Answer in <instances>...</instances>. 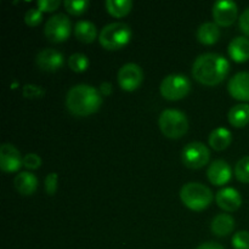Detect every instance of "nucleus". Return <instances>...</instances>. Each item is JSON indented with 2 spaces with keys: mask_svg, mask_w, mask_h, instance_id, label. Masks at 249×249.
Returning <instances> with one entry per match:
<instances>
[{
  "mask_svg": "<svg viewBox=\"0 0 249 249\" xmlns=\"http://www.w3.org/2000/svg\"><path fill=\"white\" fill-rule=\"evenodd\" d=\"M180 198L187 208L201 212L208 208L213 201V192L206 185L199 182H189L180 191Z\"/></svg>",
  "mask_w": 249,
  "mask_h": 249,
  "instance_id": "nucleus-3",
  "label": "nucleus"
},
{
  "mask_svg": "<svg viewBox=\"0 0 249 249\" xmlns=\"http://www.w3.org/2000/svg\"><path fill=\"white\" fill-rule=\"evenodd\" d=\"M22 92H23V96L27 97V99H40L45 94L43 88L36 84H26L23 87Z\"/></svg>",
  "mask_w": 249,
  "mask_h": 249,
  "instance_id": "nucleus-29",
  "label": "nucleus"
},
{
  "mask_svg": "<svg viewBox=\"0 0 249 249\" xmlns=\"http://www.w3.org/2000/svg\"><path fill=\"white\" fill-rule=\"evenodd\" d=\"M65 62V57L55 49H43L36 55V65L46 72H55L60 70Z\"/></svg>",
  "mask_w": 249,
  "mask_h": 249,
  "instance_id": "nucleus-12",
  "label": "nucleus"
},
{
  "mask_svg": "<svg viewBox=\"0 0 249 249\" xmlns=\"http://www.w3.org/2000/svg\"><path fill=\"white\" fill-rule=\"evenodd\" d=\"M102 104L101 92L88 84L74 85L66 96L68 111L78 117H87L99 111Z\"/></svg>",
  "mask_w": 249,
  "mask_h": 249,
  "instance_id": "nucleus-2",
  "label": "nucleus"
},
{
  "mask_svg": "<svg viewBox=\"0 0 249 249\" xmlns=\"http://www.w3.org/2000/svg\"><path fill=\"white\" fill-rule=\"evenodd\" d=\"M65 7L70 14L82 15L89 7L88 0H65Z\"/></svg>",
  "mask_w": 249,
  "mask_h": 249,
  "instance_id": "nucleus-26",
  "label": "nucleus"
},
{
  "mask_svg": "<svg viewBox=\"0 0 249 249\" xmlns=\"http://www.w3.org/2000/svg\"><path fill=\"white\" fill-rule=\"evenodd\" d=\"M196 249H225V248L216 242H206V243H202V245L198 246Z\"/></svg>",
  "mask_w": 249,
  "mask_h": 249,
  "instance_id": "nucleus-35",
  "label": "nucleus"
},
{
  "mask_svg": "<svg viewBox=\"0 0 249 249\" xmlns=\"http://www.w3.org/2000/svg\"><path fill=\"white\" fill-rule=\"evenodd\" d=\"M232 246L235 249H249V232L238 231L232 237Z\"/></svg>",
  "mask_w": 249,
  "mask_h": 249,
  "instance_id": "nucleus-28",
  "label": "nucleus"
},
{
  "mask_svg": "<svg viewBox=\"0 0 249 249\" xmlns=\"http://www.w3.org/2000/svg\"><path fill=\"white\" fill-rule=\"evenodd\" d=\"M74 36L83 43H92L96 39L97 29L90 21H79L74 26Z\"/></svg>",
  "mask_w": 249,
  "mask_h": 249,
  "instance_id": "nucleus-22",
  "label": "nucleus"
},
{
  "mask_svg": "<svg viewBox=\"0 0 249 249\" xmlns=\"http://www.w3.org/2000/svg\"><path fill=\"white\" fill-rule=\"evenodd\" d=\"M160 128L169 139H179L189 129V121L184 112L179 109H165L160 116Z\"/></svg>",
  "mask_w": 249,
  "mask_h": 249,
  "instance_id": "nucleus-5",
  "label": "nucleus"
},
{
  "mask_svg": "<svg viewBox=\"0 0 249 249\" xmlns=\"http://www.w3.org/2000/svg\"><path fill=\"white\" fill-rule=\"evenodd\" d=\"M38 7L41 11H55L60 6V0H38Z\"/></svg>",
  "mask_w": 249,
  "mask_h": 249,
  "instance_id": "nucleus-32",
  "label": "nucleus"
},
{
  "mask_svg": "<svg viewBox=\"0 0 249 249\" xmlns=\"http://www.w3.org/2000/svg\"><path fill=\"white\" fill-rule=\"evenodd\" d=\"M57 174L56 173H50L45 178V191L46 194L53 196L57 191Z\"/></svg>",
  "mask_w": 249,
  "mask_h": 249,
  "instance_id": "nucleus-31",
  "label": "nucleus"
},
{
  "mask_svg": "<svg viewBox=\"0 0 249 249\" xmlns=\"http://www.w3.org/2000/svg\"><path fill=\"white\" fill-rule=\"evenodd\" d=\"M68 66H70V68L73 72H84L88 68V66H89V58L84 53H75L71 55L70 58H68Z\"/></svg>",
  "mask_w": 249,
  "mask_h": 249,
  "instance_id": "nucleus-24",
  "label": "nucleus"
},
{
  "mask_svg": "<svg viewBox=\"0 0 249 249\" xmlns=\"http://www.w3.org/2000/svg\"><path fill=\"white\" fill-rule=\"evenodd\" d=\"M112 89H113V87H112L111 83H107V82H104L101 85H100V89L99 91L101 92L102 95H105V96H108V95H111L112 92Z\"/></svg>",
  "mask_w": 249,
  "mask_h": 249,
  "instance_id": "nucleus-34",
  "label": "nucleus"
},
{
  "mask_svg": "<svg viewBox=\"0 0 249 249\" xmlns=\"http://www.w3.org/2000/svg\"><path fill=\"white\" fill-rule=\"evenodd\" d=\"M72 29L70 18L63 14H57L51 16L45 23L44 33L46 38L53 43H61L68 39Z\"/></svg>",
  "mask_w": 249,
  "mask_h": 249,
  "instance_id": "nucleus-8",
  "label": "nucleus"
},
{
  "mask_svg": "<svg viewBox=\"0 0 249 249\" xmlns=\"http://www.w3.org/2000/svg\"><path fill=\"white\" fill-rule=\"evenodd\" d=\"M41 18H43V11L39 9H34V7L29 9L24 15V22L29 27L38 26L41 22Z\"/></svg>",
  "mask_w": 249,
  "mask_h": 249,
  "instance_id": "nucleus-27",
  "label": "nucleus"
},
{
  "mask_svg": "<svg viewBox=\"0 0 249 249\" xmlns=\"http://www.w3.org/2000/svg\"><path fill=\"white\" fill-rule=\"evenodd\" d=\"M220 38V29L214 22H206L197 29V39L204 45L215 44Z\"/></svg>",
  "mask_w": 249,
  "mask_h": 249,
  "instance_id": "nucleus-19",
  "label": "nucleus"
},
{
  "mask_svg": "<svg viewBox=\"0 0 249 249\" xmlns=\"http://www.w3.org/2000/svg\"><path fill=\"white\" fill-rule=\"evenodd\" d=\"M130 39V27L123 22H113L107 24L99 34L100 44L107 50H119L128 45Z\"/></svg>",
  "mask_w": 249,
  "mask_h": 249,
  "instance_id": "nucleus-4",
  "label": "nucleus"
},
{
  "mask_svg": "<svg viewBox=\"0 0 249 249\" xmlns=\"http://www.w3.org/2000/svg\"><path fill=\"white\" fill-rule=\"evenodd\" d=\"M181 158L184 164L191 169H199L209 162L211 152L202 142H190L182 148Z\"/></svg>",
  "mask_w": 249,
  "mask_h": 249,
  "instance_id": "nucleus-7",
  "label": "nucleus"
},
{
  "mask_svg": "<svg viewBox=\"0 0 249 249\" xmlns=\"http://www.w3.org/2000/svg\"><path fill=\"white\" fill-rule=\"evenodd\" d=\"M231 96L240 101H249V72H238L230 79L228 85Z\"/></svg>",
  "mask_w": 249,
  "mask_h": 249,
  "instance_id": "nucleus-13",
  "label": "nucleus"
},
{
  "mask_svg": "<svg viewBox=\"0 0 249 249\" xmlns=\"http://www.w3.org/2000/svg\"><path fill=\"white\" fill-rule=\"evenodd\" d=\"M231 141H232V134L229 129L223 126L214 129L209 135V145L215 151H223L228 148Z\"/></svg>",
  "mask_w": 249,
  "mask_h": 249,
  "instance_id": "nucleus-20",
  "label": "nucleus"
},
{
  "mask_svg": "<svg viewBox=\"0 0 249 249\" xmlns=\"http://www.w3.org/2000/svg\"><path fill=\"white\" fill-rule=\"evenodd\" d=\"M240 28L243 33L249 36V7H247L240 16Z\"/></svg>",
  "mask_w": 249,
  "mask_h": 249,
  "instance_id": "nucleus-33",
  "label": "nucleus"
},
{
  "mask_svg": "<svg viewBox=\"0 0 249 249\" xmlns=\"http://www.w3.org/2000/svg\"><path fill=\"white\" fill-rule=\"evenodd\" d=\"M237 4L230 0H219L213 5V17L219 26L229 27L237 18Z\"/></svg>",
  "mask_w": 249,
  "mask_h": 249,
  "instance_id": "nucleus-10",
  "label": "nucleus"
},
{
  "mask_svg": "<svg viewBox=\"0 0 249 249\" xmlns=\"http://www.w3.org/2000/svg\"><path fill=\"white\" fill-rule=\"evenodd\" d=\"M14 185L17 191L23 196H31L38 187V179L29 172H21L15 177Z\"/></svg>",
  "mask_w": 249,
  "mask_h": 249,
  "instance_id": "nucleus-16",
  "label": "nucleus"
},
{
  "mask_svg": "<svg viewBox=\"0 0 249 249\" xmlns=\"http://www.w3.org/2000/svg\"><path fill=\"white\" fill-rule=\"evenodd\" d=\"M230 71V63L224 56L207 53L196 58L192 67V75L203 85L213 87L223 82Z\"/></svg>",
  "mask_w": 249,
  "mask_h": 249,
  "instance_id": "nucleus-1",
  "label": "nucleus"
},
{
  "mask_svg": "<svg viewBox=\"0 0 249 249\" xmlns=\"http://www.w3.org/2000/svg\"><path fill=\"white\" fill-rule=\"evenodd\" d=\"M212 232L216 236H228L235 229V219L230 214H218L212 220Z\"/></svg>",
  "mask_w": 249,
  "mask_h": 249,
  "instance_id": "nucleus-18",
  "label": "nucleus"
},
{
  "mask_svg": "<svg viewBox=\"0 0 249 249\" xmlns=\"http://www.w3.org/2000/svg\"><path fill=\"white\" fill-rule=\"evenodd\" d=\"M229 55L235 62H246L249 60V39L237 36L229 44Z\"/></svg>",
  "mask_w": 249,
  "mask_h": 249,
  "instance_id": "nucleus-17",
  "label": "nucleus"
},
{
  "mask_svg": "<svg viewBox=\"0 0 249 249\" xmlns=\"http://www.w3.org/2000/svg\"><path fill=\"white\" fill-rule=\"evenodd\" d=\"M229 122L235 128H243L249 123V105L238 104L229 112Z\"/></svg>",
  "mask_w": 249,
  "mask_h": 249,
  "instance_id": "nucleus-21",
  "label": "nucleus"
},
{
  "mask_svg": "<svg viewBox=\"0 0 249 249\" xmlns=\"http://www.w3.org/2000/svg\"><path fill=\"white\" fill-rule=\"evenodd\" d=\"M215 201L221 209L226 212H235L242 204V197L237 190L232 187H225L216 194Z\"/></svg>",
  "mask_w": 249,
  "mask_h": 249,
  "instance_id": "nucleus-15",
  "label": "nucleus"
},
{
  "mask_svg": "<svg viewBox=\"0 0 249 249\" xmlns=\"http://www.w3.org/2000/svg\"><path fill=\"white\" fill-rule=\"evenodd\" d=\"M207 175H208V179L212 184L215 185V186H221V185H225L226 182L230 181L232 169L226 160H216L209 165Z\"/></svg>",
  "mask_w": 249,
  "mask_h": 249,
  "instance_id": "nucleus-14",
  "label": "nucleus"
},
{
  "mask_svg": "<svg viewBox=\"0 0 249 249\" xmlns=\"http://www.w3.org/2000/svg\"><path fill=\"white\" fill-rule=\"evenodd\" d=\"M235 175L241 182L249 184V156L238 160L235 167Z\"/></svg>",
  "mask_w": 249,
  "mask_h": 249,
  "instance_id": "nucleus-25",
  "label": "nucleus"
},
{
  "mask_svg": "<svg viewBox=\"0 0 249 249\" xmlns=\"http://www.w3.org/2000/svg\"><path fill=\"white\" fill-rule=\"evenodd\" d=\"M106 9L112 16L114 17H124L130 12L133 7V2L130 0H107Z\"/></svg>",
  "mask_w": 249,
  "mask_h": 249,
  "instance_id": "nucleus-23",
  "label": "nucleus"
},
{
  "mask_svg": "<svg viewBox=\"0 0 249 249\" xmlns=\"http://www.w3.org/2000/svg\"><path fill=\"white\" fill-rule=\"evenodd\" d=\"M23 165L27 169H38L41 165V160L36 153H28L23 157Z\"/></svg>",
  "mask_w": 249,
  "mask_h": 249,
  "instance_id": "nucleus-30",
  "label": "nucleus"
},
{
  "mask_svg": "<svg viewBox=\"0 0 249 249\" xmlns=\"http://www.w3.org/2000/svg\"><path fill=\"white\" fill-rule=\"evenodd\" d=\"M143 79V72L136 63H125L118 72V83L126 91H134L140 87Z\"/></svg>",
  "mask_w": 249,
  "mask_h": 249,
  "instance_id": "nucleus-9",
  "label": "nucleus"
},
{
  "mask_svg": "<svg viewBox=\"0 0 249 249\" xmlns=\"http://www.w3.org/2000/svg\"><path fill=\"white\" fill-rule=\"evenodd\" d=\"M23 164L19 151L11 143H2L0 147V168L2 172H17Z\"/></svg>",
  "mask_w": 249,
  "mask_h": 249,
  "instance_id": "nucleus-11",
  "label": "nucleus"
},
{
  "mask_svg": "<svg viewBox=\"0 0 249 249\" xmlns=\"http://www.w3.org/2000/svg\"><path fill=\"white\" fill-rule=\"evenodd\" d=\"M160 94L164 99L175 101L189 94L191 83L189 78L182 74H169L160 83Z\"/></svg>",
  "mask_w": 249,
  "mask_h": 249,
  "instance_id": "nucleus-6",
  "label": "nucleus"
}]
</instances>
